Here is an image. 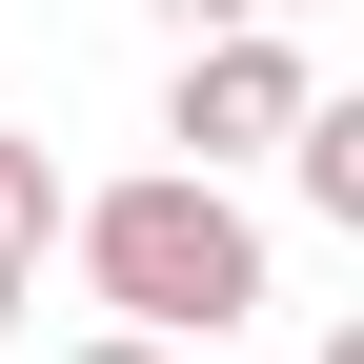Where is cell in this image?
<instances>
[{
    "label": "cell",
    "instance_id": "6da1fadb",
    "mask_svg": "<svg viewBox=\"0 0 364 364\" xmlns=\"http://www.w3.org/2000/svg\"><path fill=\"white\" fill-rule=\"evenodd\" d=\"M61 243H81V284L122 304V324H162V344H223V324H263V203L223 162H142V182H102V203H61Z\"/></svg>",
    "mask_w": 364,
    "mask_h": 364
},
{
    "label": "cell",
    "instance_id": "7a4b0ae2",
    "mask_svg": "<svg viewBox=\"0 0 364 364\" xmlns=\"http://www.w3.org/2000/svg\"><path fill=\"white\" fill-rule=\"evenodd\" d=\"M304 81H324V61H304L284 21H203L182 81H162V142H182V162H263V142L304 122Z\"/></svg>",
    "mask_w": 364,
    "mask_h": 364
},
{
    "label": "cell",
    "instance_id": "3957f363",
    "mask_svg": "<svg viewBox=\"0 0 364 364\" xmlns=\"http://www.w3.org/2000/svg\"><path fill=\"white\" fill-rule=\"evenodd\" d=\"M284 182H304V223H364V102H344V81H304V122H284Z\"/></svg>",
    "mask_w": 364,
    "mask_h": 364
},
{
    "label": "cell",
    "instance_id": "277c9868",
    "mask_svg": "<svg viewBox=\"0 0 364 364\" xmlns=\"http://www.w3.org/2000/svg\"><path fill=\"white\" fill-rule=\"evenodd\" d=\"M41 243H61V162L0 122V304H41Z\"/></svg>",
    "mask_w": 364,
    "mask_h": 364
},
{
    "label": "cell",
    "instance_id": "5b68a950",
    "mask_svg": "<svg viewBox=\"0 0 364 364\" xmlns=\"http://www.w3.org/2000/svg\"><path fill=\"white\" fill-rule=\"evenodd\" d=\"M61 364H182V344H162V324H102V344H61Z\"/></svg>",
    "mask_w": 364,
    "mask_h": 364
},
{
    "label": "cell",
    "instance_id": "8992f818",
    "mask_svg": "<svg viewBox=\"0 0 364 364\" xmlns=\"http://www.w3.org/2000/svg\"><path fill=\"white\" fill-rule=\"evenodd\" d=\"M162 21H182V41H203V21H263V0H162Z\"/></svg>",
    "mask_w": 364,
    "mask_h": 364
},
{
    "label": "cell",
    "instance_id": "52a82bcc",
    "mask_svg": "<svg viewBox=\"0 0 364 364\" xmlns=\"http://www.w3.org/2000/svg\"><path fill=\"white\" fill-rule=\"evenodd\" d=\"M0 324H21V304H0Z\"/></svg>",
    "mask_w": 364,
    "mask_h": 364
}]
</instances>
